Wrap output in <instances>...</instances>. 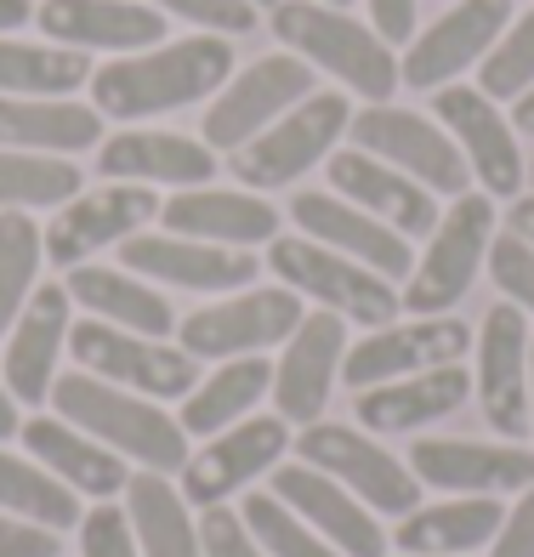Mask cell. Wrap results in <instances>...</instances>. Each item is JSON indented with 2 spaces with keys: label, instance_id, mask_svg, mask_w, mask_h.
Segmentation results:
<instances>
[{
  "label": "cell",
  "instance_id": "1",
  "mask_svg": "<svg viewBox=\"0 0 534 557\" xmlns=\"http://www.w3.org/2000/svg\"><path fill=\"white\" fill-rule=\"evenodd\" d=\"M227 81H234V46H227V35L160 40L148 52L91 69V109L103 120L137 125V120H154L171 109L206 103Z\"/></svg>",
  "mask_w": 534,
  "mask_h": 557
},
{
  "label": "cell",
  "instance_id": "2",
  "mask_svg": "<svg viewBox=\"0 0 534 557\" xmlns=\"http://www.w3.org/2000/svg\"><path fill=\"white\" fill-rule=\"evenodd\" d=\"M52 410L80 426L86 438L114 449L120 461H137L142 472H183L188 467V433L183 421L165 416L154 398L125 393L114 382H97L86 370H69L52 382Z\"/></svg>",
  "mask_w": 534,
  "mask_h": 557
},
{
  "label": "cell",
  "instance_id": "3",
  "mask_svg": "<svg viewBox=\"0 0 534 557\" xmlns=\"http://www.w3.org/2000/svg\"><path fill=\"white\" fill-rule=\"evenodd\" d=\"M273 35L308 69H324L330 81H341L347 91L370 97V103H387L403 86L398 81V52L370 29V23L347 17L341 7H324V0H278Z\"/></svg>",
  "mask_w": 534,
  "mask_h": 557
},
{
  "label": "cell",
  "instance_id": "4",
  "mask_svg": "<svg viewBox=\"0 0 534 557\" xmlns=\"http://www.w3.org/2000/svg\"><path fill=\"white\" fill-rule=\"evenodd\" d=\"M268 268L278 273V285L308 296L313 308L336 313L347 324H364V331H381V324H393L403 296L393 278H381L375 268L341 257V250L330 245H313L308 234H285L268 245Z\"/></svg>",
  "mask_w": 534,
  "mask_h": 557
},
{
  "label": "cell",
  "instance_id": "5",
  "mask_svg": "<svg viewBox=\"0 0 534 557\" xmlns=\"http://www.w3.org/2000/svg\"><path fill=\"white\" fill-rule=\"evenodd\" d=\"M347 125H352L347 91H313V97H301L290 114H278L262 137H250L239 154H227V171H234L239 188H250V194L290 188L313 165H324L330 154H336Z\"/></svg>",
  "mask_w": 534,
  "mask_h": 557
},
{
  "label": "cell",
  "instance_id": "6",
  "mask_svg": "<svg viewBox=\"0 0 534 557\" xmlns=\"http://www.w3.org/2000/svg\"><path fill=\"white\" fill-rule=\"evenodd\" d=\"M489 245H495V199L489 194L449 199V216H438L426 257L410 268V278H403V290H398L403 313H415V319L449 313L455 301L472 290L483 262H489Z\"/></svg>",
  "mask_w": 534,
  "mask_h": 557
},
{
  "label": "cell",
  "instance_id": "7",
  "mask_svg": "<svg viewBox=\"0 0 534 557\" xmlns=\"http://www.w3.org/2000/svg\"><path fill=\"white\" fill-rule=\"evenodd\" d=\"M69 352L74 364L97 382H114L125 393H142V398H188L199 387V359H188L183 347L154 342V336H132L120 324L103 319H80L69 331Z\"/></svg>",
  "mask_w": 534,
  "mask_h": 557
},
{
  "label": "cell",
  "instance_id": "8",
  "mask_svg": "<svg viewBox=\"0 0 534 557\" xmlns=\"http://www.w3.org/2000/svg\"><path fill=\"white\" fill-rule=\"evenodd\" d=\"M296 455L308 467L330 472L341 490H352L370 512H387V518H410L421 506V478L398 461L387 444H375L359 426H336V421H313L301 426Z\"/></svg>",
  "mask_w": 534,
  "mask_h": 557
},
{
  "label": "cell",
  "instance_id": "9",
  "mask_svg": "<svg viewBox=\"0 0 534 557\" xmlns=\"http://www.w3.org/2000/svg\"><path fill=\"white\" fill-rule=\"evenodd\" d=\"M308 319L301 296L273 285V290H234L211 301V308H194L176 324V347L188 359H250V352H268L278 342L296 336V324Z\"/></svg>",
  "mask_w": 534,
  "mask_h": 557
},
{
  "label": "cell",
  "instance_id": "10",
  "mask_svg": "<svg viewBox=\"0 0 534 557\" xmlns=\"http://www.w3.org/2000/svg\"><path fill=\"white\" fill-rule=\"evenodd\" d=\"M352 148H364V154L398 165L403 176H415V183L426 194H449L461 199L467 183H472V165L461 160V148H455V137L444 132L438 120H426L415 109H393V103H370L352 114L347 125Z\"/></svg>",
  "mask_w": 534,
  "mask_h": 557
},
{
  "label": "cell",
  "instance_id": "11",
  "mask_svg": "<svg viewBox=\"0 0 534 557\" xmlns=\"http://www.w3.org/2000/svg\"><path fill=\"white\" fill-rule=\"evenodd\" d=\"M301 97H313V69L301 63L296 52H273V58H257L250 69H239L227 81L211 109H206V148L216 154H239L250 137H262L278 114H290Z\"/></svg>",
  "mask_w": 534,
  "mask_h": 557
},
{
  "label": "cell",
  "instance_id": "12",
  "mask_svg": "<svg viewBox=\"0 0 534 557\" xmlns=\"http://www.w3.org/2000/svg\"><path fill=\"white\" fill-rule=\"evenodd\" d=\"M165 199L154 188L142 183H103V188H80L69 199V206H58V216L46 222V262L52 268H80L91 262L97 250H120L132 234H142L148 222L160 216Z\"/></svg>",
  "mask_w": 534,
  "mask_h": 557
},
{
  "label": "cell",
  "instance_id": "13",
  "mask_svg": "<svg viewBox=\"0 0 534 557\" xmlns=\"http://www.w3.org/2000/svg\"><path fill=\"white\" fill-rule=\"evenodd\" d=\"M506 23H512V0H449V12L438 23H426V29L403 46L398 81L415 86V91L455 86L467 69H477L495 52Z\"/></svg>",
  "mask_w": 534,
  "mask_h": 557
},
{
  "label": "cell",
  "instance_id": "14",
  "mask_svg": "<svg viewBox=\"0 0 534 557\" xmlns=\"http://www.w3.org/2000/svg\"><path fill=\"white\" fill-rule=\"evenodd\" d=\"M529 313L512 301H495L477 324V370H472V393L483 421L495 426L506 444L529 438Z\"/></svg>",
  "mask_w": 534,
  "mask_h": 557
},
{
  "label": "cell",
  "instance_id": "15",
  "mask_svg": "<svg viewBox=\"0 0 534 557\" xmlns=\"http://www.w3.org/2000/svg\"><path fill=\"white\" fill-rule=\"evenodd\" d=\"M290 449V421L285 416H245L239 426L206 438V449L188 455L183 467V500L211 512V506H227V495L250 490L257 478H268Z\"/></svg>",
  "mask_w": 534,
  "mask_h": 557
},
{
  "label": "cell",
  "instance_id": "16",
  "mask_svg": "<svg viewBox=\"0 0 534 557\" xmlns=\"http://www.w3.org/2000/svg\"><path fill=\"white\" fill-rule=\"evenodd\" d=\"M432 120L455 137V148H461V160L483 183V194L518 199V188L529 183V165H523L512 120L495 109V97H483L477 86H444V91H432Z\"/></svg>",
  "mask_w": 534,
  "mask_h": 557
},
{
  "label": "cell",
  "instance_id": "17",
  "mask_svg": "<svg viewBox=\"0 0 534 557\" xmlns=\"http://www.w3.org/2000/svg\"><path fill=\"white\" fill-rule=\"evenodd\" d=\"M472 347V331L455 313H432V319H393L381 331L359 336V347H347L341 359V382L352 393L398 382V375H421L438 364H461V352Z\"/></svg>",
  "mask_w": 534,
  "mask_h": 557
},
{
  "label": "cell",
  "instance_id": "18",
  "mask_svg": "<svg viewBox=\"0 0 534 557\" xmlns=\"http://www.w3.org/2000/svg\"><path fill=\"white\" fill-rule=\"evenodd\" d=\"M125 273L148 278V285H171V290H250L257 285L262 262L250 250H227V245H206V239H183V234H132L120 245Z\"/></svg>",
  "mask_w": 534,
  "mask_h": 557
},
{
  "label": "cell",
  "instance_id": "19",
  "mask_svg": "<svg viewBox=\"0 0 534 557\" xmlns=\"http://www.w3.org/2000/svg\"><path fill=\"white\" fill-rule=\"evenodd\" d=\"M341 359H347V319L324 308L308 313L273 364V416H285L290 426H313L341 375Z\"/></svg>",
  "mask_w": 534,
  "mask_h": 557
},
{
  "label": "cell",
  "instance_id": "20",
  "mask_svg": "<svg viewBox=\"0 0 534 557\" xmlns=\"http://www.w3.org/2000/svg\"><path fill=\"white\" fill-rule=\"evenodd\" d=\"M268 490L290 506V512L313 529V535H324L330 546H336L341 557H387V535H381V523L370 518V506L341 490L330 472L296 461V467H273L268 472Z\"/></svg>",
  "mask_w": 534,
  "mask_h": 557
},
{
  "label": "cell",
  "instance_id": "21",
  "mask_svg": "<svg viewBox=\"0 0 534 557\" xmlns=\"http://www.w3.org/2000/svg\"><path fill=\"white\" fill-rule=\"evenodd\" d=\"M40 35H52L58 46L74 52H114L132 58L165 40V12H154L148 0H40L35 7Z\"/></svg>",
  "mask_w": 534,
  "mask_h": 557
},
{
  "label": "cell",
  "instance_id": "22",
  "mask_svg": "<svg viewBox=\"0 0 534 557\" xmlns=\"http://www.w3.org/2000/svg\"><path fill=\"white\" fill-rule=\"evenodd\" d=\"M330 171V194H341L347 206H359L364 216L387 222L393 234L415 239V234H432L438 227V194H426L415 176H403L398 165L364 154V148H341V154L324 160Z\"/></svg>",
  "mask_w": 534,
  "mask_h": 557
},
{
  "label": "cell",
  "instance_id": "23",
  "mask_svg": "<svg viewBox=\"0 0 534 557\" xmlns=\"http://www.w3.org/2000/svg\"><path fill=\"white\" fill-rule=\"evenodd\" d=\"M410 472L444 495H512L534 484V449L477 444V438H421L410 444Z\"/></svg>",
  "mask_w": 534,
  "mask_h": 557
},
{
  "label": "cell",
  "instance_id": "24",
  "mask_svg": "<svg viewBox=\"0 0 534 557\" xmlns=\"http://www.w3.org/2000/svg\"><path fill=\"white\" fill-rule=\"evenodd\" d=\"M69 331H74V301L63 285H40L29 296V308L17 313V324L7 331V359H0V382L12 387L17 404H40L52 398L58 382V359L69 352Z\"/></svg>",
  "mask_w": 534,
  "mask_h": 557
},
{
  "label": "cell",
  "instance_id": "25",
  "mask_svg": "<svg viewBox=\"0 0 534 557\" xmlns=\"http://www.w3.org/2000/svg\"><path fill=\"white\" fill-rule=\"evenodd\" d=\"M290 222H296L313 245L341 250V257L375 268L381 278H393V285H398V278H410V268H415L410 239L393 234L387 222L364 216L359 206H347L341 194H313V188H301V194L290 199Z\"/></svg>",
  "mask_w": 534,
  "mask_h": 557
},
{
  "label": "cell",
  "instance_id": "26",
  "mask_svg": "<svg viewBox=\"0 0 534 557\" xmlns=\"http://www.w3.org/2000/svg\"><path fill=\"white\" fill-rule=\"evenodd\" d=\"M165 234L183 239H206L227 250H250V245H273L278 239V211L250 188H176L160 206Z\"/></svg>",
  "mask_w": 534,
  "mask_h": 557
},
{
  "label": "cell",
  "instance_id": "27",
  "mask_svg": "<svg viewBox=\"0 0 534 557\" xmlns=\"http://www.w3.org/2000/svg\"><path fill=\"white\" fill-rule=\"evenodd\" d=\"M97 171L109 183H142V188H206L216 176V148L199 137H176V132H114L97 143Z\"/></svg>",
  "mask_w": 534,
  "mask_h": 557
},
{
  "label": "cell",
  "instance_id": "28",
  "mask_svg": "<svg viewBox=\"0 0 534 557\" xmlns=\"http://www.w3.org/2000/svg\"><path fill=\"white\" fill-rule=\"evenodd\" d=\"M472 398V375L461 364H438V370H421V375H398V382H381L364 387L359 398V426L364 433H415V426H432L455 416L461 404Z\"/></svg>",
  "mask_w": 534,
  "mask_h": 557
},
{
  "label": "cell",
  "instance_id": "29",
  "mask_svg": "<svg viewBox=\"0 0 534 557\" xmlns=\"http://www.w3.org/2000/svg\"><path fill=\"white\" fill-rule=\"evenodd\" d=\"M63 290H69L74 308H86L91 319H103V324H120V331H132V336L165 342L176 331V308L165 301V290L148 285V278H137V273H125V268L80 262V268H69Z\"/></svg>",
  "mask_w": 534,
  "mask_h": 557
},
{
  "label": "cell",
  "instance_id": "30",
  "mask_svg": "<svg viewBox=\"0 0 534 557\" xmlns=\"http://www.w3.org/2000/svg\"><path fill=\"white\" fill-rule=\"evenodd\" d=\"M17 438L29 444V461H40L52 478H63L74 495L114 500V495H125V484H132V472H125L120 455L103 449L97 438H86L80 426H69L63 416H35V421H23Z\"/></svg>",
  "mask_w": 534,
  "mask_h": 557
},
{
  "label": "cell",
  "instance_id": "31",
  "mask_svg": "<svg viewBox=\"0 0 534 557\" xmlns=\"http://www.w3.org/2000/svg\"><path fill=\"white\" fill-rule=\"evenodd\" d=\"M97 143H103V114L74 97H0V148L69 160Z\"/></svg>",
  "mask_w": 534,
  "mask_h": 557
},
{
  "label": "cell",
  "instance_id": "32",
  "mask_svg": "<svg viewBox=\"0 0 534 557\" xmlns=\"http://www.w3.org/2000/svg\"><path fill=\"white\" fill-rule=\"evenodd\" d=\"M500 500L495 495H455L444 506H415L410 518L398 523V552L410 557H461L477 552L500 535Z\"/></svg>",
  "mask_w": 534,
  "mask_h": 557
},
{
  "label": "cell",
  "instance_id": "33",
  "mask_svg": "<svg viewBox=\"0 0 534 557\" xmlns=\"http://www.w3.org/2000/svg\"><path fill=\"white\" fill-rule=\"evenodd\" d=\"M273 393V370L262 352H250V359H222L206 382H199L188 398H183V433L194 438H216L227 426H239L257 404Z\"/></svg>",
  "mask_w": 534,
  "mask_h": 557
},
{
  "label": "cell",
  "instance_id": "34",
  "mask_svg": "<svg viewBox=\"0 0 534 557\" xmlns=\"http://www.w3.org/2000/svg\"><path fill=\"white\" fill-rule=\"evenodd\" d=\"M125 518H132V535L142 557H206L199 546V523L188 512L183 490L171 484L165 472H137L125 484Z\"/></svg>",
  "mask_w": 534,
  "mask_h": 557
},
{
  "label": "cell",
  "instance_id": "35",
  "mask_svg": "<svg viewBox=\"0 0 534 557\" xmlns=\"http://www.w3.org/2000/svg\"><path fill=\"white\" fill-rule=\"evenodd\" d=\"M91 86V58L58 40L0 35V97H74Z\"/></svg>",
  "mask_w": 534,
  "mask_h": 557
},
{
  "label": "cell",
  "instance_id": "36",
  "mask_svg": "<svg viewBox=\"0 0 534 557\" xmlns=\"http://www.w3.org/2000/svg\"><path fill=\"white\" fill-rule=\"evenodd\" d=\"M0 512H12L23 523L40 529H80V495H74L63 478H52L40 461H23V455L0 449Z\"/></svg>",
  "mask_w": 534,
  "mask_h": 557
},
{
  "label": "cell",
  "instance_id": "37",
  "mask_svg": "<svg viewBox=\"0 0 534 557\" xmlns=\"http://www.w3.org/2000/svg\"><path fill=\"white\" fill-rule=\"evenodd\" d=\"M86 188V176L63 154H23L0 148V211H52Z\"/></svg>",
  "mask_w": 534,
  "mask_h": 557
},
{
  "label": "cell",
  "instance_id": "38",
  "mask_svg": "<svg viewBox=\"0 0 534 557\" xmlns=\"http://www.w3.org/2000/svg\"><path fill=\"white\" fill-rule=\"evenodd\" d=\"M40 227L29 211H0V336L17 324V313L29 308L35 278H40Z\"/></svg>",
  "mask_w": 534,
  "mask_h": 557
},
{
  "label": "cell",
  "instance_id": "39",
  "mask_svg": "<svg viewBox=\"0 0 534 557\" xmlns=\"http://www.w3.org/2000/svg\"><path fill=\"white\" fill-rule=\"evenodd\" d=\"M239 518H245V529L257 535V546H262L268 557H341L324 535H313V529L301 523L273 490H250V495L239 500Z\"/></svg>",
  "mask_w": 534,
  "mask_h": 557
},
{
  "label": "cell",
  "instance_id": "40",
  "mask_svg": "<svg viewBox=\"0 0 534 557\" xmlns=\"http://www.w3.org/2000/svg\"><path fill=\"white\" fill-rule=\"evenodd\" d=\"M529 86H534V7L506 23L495 52L477 63V91L495 97V103H518Z\"/></svg>",
  "mask_w": 534,
  "mask_h": 557
},
{
  "label": "cell",
  "instance_id": "41",
  "mask_svg": "<svg viewBox=\"0 0 534 557\" xmlns=\"http://www.w3.org/2000/svg\"><path fill=\"white\" fill-rule=\"evenodd\" d=\"M148 7L165 17H183L206 35H250L262 23V12L250 0H148Z\"/></svg>",
  "mask_w": 534,
  "mask_h": 557
},
{
  "label": "cell",
  "instance_id": "42",
  "mask_svg": "<svg viewBox=\"0 0 534 557\" xmlns=\"http://www.w3.org/2000/svg\"><path fill=\"white\" fill-rule=\"evenodd\" d=\"M489 273H495V290L512 301V308L534 313V245H523L518 234H495Z\"/></svg>",
  "mask_w": 534,
  "mask_h": 557
},
{
  "label": "cell",
  "instance_id": "43",
  "mask_svg": "<svg viewBox=\"0 0 534 557\" xmlns=\"http://www.w3.org/2000/svg\"><path fill=\"white\" fill-rule=\"evenodd\" d=\"M80 557H142L137 535H132V518H125L120 506L97 500L80 518Z\"/></svg>",
  "mask_w": 534,
  "mask_h": 557
},
{
  "label": "cell",
  "instance_id": "44",
  "mask_svg": "<svg viewBox=\"0 0 534 557\" xmlns=\"http://www.w3.org/2000/svg\"><path fill=\"white\" fill-rule=\"evenodd\" d=\"M199 546H206V557H268L257 546V535L245 529V518L227 512V506H211V512L199 518Z\"/></svg>",
  "mask_w": 534,
  "mask_h": 557
},
{
  "label": "cell",
  "instance_id": "45",
  "mask_svg": "<svg viewBox=\"0 0 534 557\" xmlns=\"http://www.w3.org/2000/svg\"><path fill=\"white\" fill-rule=\"evenodd\" d=\"M0 557H63V541H58V529L0 512Z\"/></svg>",
  "mask_w": 534,
  "mask_h": 557
},
{
  "label": "cell",
  "instance_id": "46",
  "mask_svg": "<svg viewBox=\"0 0 534 557\" xmlns=\"http://www.w3.org/2000/svg\"><path fill=\"white\" fill-rule=\"evenodd\" d=\"M489 557H534V484L523 490V500L500 518V535L489 541Z\"/></svg>",
  "mask_w": 534,
  "mask_h": 557
},
{
  "label": "cell",
  "instance_id": "47",
  "mask_svg": "<svg viewBox=\"0 0 534 557\" xmlns=\"http://www.w3.org/2000/svg\"><path fill=\"white\" fill-rule=\"evenodd\" d=\"M364 7H370V29L387 46L415 40V0H364Z\"/></svg>",
  "mask_w": 534,
  "mask_h": 557
},
{
  "label": "cell",
  "instance_id": "48",
  "mask_svg": "<svg viewBox=\"0 0 534 557\" xmlns=\"http://www.w3.org/2000/svg\"><path fill=\"white\" fill-rule=\"evenodd\" d=\"M506 234H518L523 245H534V194H523L518 206H512V216H506Z\"/></svg>",
  "mask_w": 534,
  "mask_h": 557
},
{
  "label": "cell",
  "instance_id": "49",
  "mask_svg": "<svg viewBox=\"0 0 534 557\" xmlns=\"http://www.w3.org/2000/svg\"><path fill=\"white\" fill-rule=\"evenodd\" d=\"M23 23H35V0H0V35L23 29Z\"/></svg>",
  "mask_w": 534,
  "mask_h": 557
},
{
  "label": "cell",
  "instance_id": "50",
  "mask_svg": "<svg viewBox=\"0 0 534 557\" xmlns=\"http://www.w3.org/2000/svg\"><path fill=\"white\" fill-rule=\"evenodd\" d=\"M17 398H12V387L7 382H0V444H7V438H17Z\"/></svg>",
  "mask_w": 534,
  "mask_h": 557
},
{
  "label": "cell",
  "instance_id": "51",
  "mask_svg": "<svg viewBox=\"0 0 534 557\" xmlns=\"http://www.w3.org/2000/svg\"><path fill=\"white\" fill-rule=\"evenodd\" d=\"M512 132H518V137H534V86L512 103Z\"/></svg>",
  "mask_w": 534,
  "mask_h": 557
},
{
  "label": "cell",
  "instance_id": "52",
  "mask_svg": "<svg viewBox=\"0 0 534 557\" xmlns=\"http://www.w3.org/2000/svg\"><path fill=\"white\" fill-rule=\"evenodd\" d=\"M529 438H534V336H529Z\"/></svg>",
  "mask_w": 534,
  "mask_h": 557
},
{
  "label": "cell",
  "instance_id": "53",
  "mask_svg": "<svg viewBox=\"0 0 534 557\" xmlns=\"http://www.w3.org/2000/svg\"><path fill=\"white\" fill-rule=\"evenodd\" d=\"M324 7H341V12H347V7H352V0H324Z\"/></svg>",
  "mask_w": 534,
  "mask_h": 557
},
{
  "label": "cell",
  "instance_id": "54",
  "mask_svg": "<svg viewBox=\"0 0 534 557\" xmlns=\"http://www.w3.org/2000/svg\"><path fill=\"white\" fill-rule=\"evenodd\" d=\"M250 7H257V12H262V7H278V0H250Z\"/></svg>",
  "mask_w": 534,
  "mask_h": 557
},
{
  "label": "cell",
  "instance_id": "55",
  "mask_svg": "<svg viewBox=\"0 0 534 557\" xmlns=\"http://www.w3.org/2000/svg\"><path fill=\"white\" fill-rule=\"evenodd\" d=\"M529 183H534V160H529Z\"/></svg>",
  "mask_w": 534,
  "mask_h": 557
}]
</instances>
